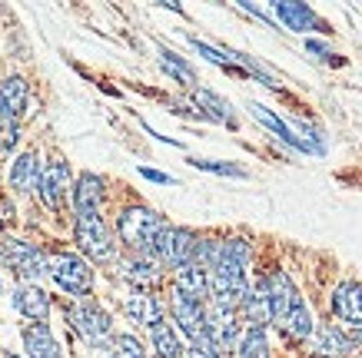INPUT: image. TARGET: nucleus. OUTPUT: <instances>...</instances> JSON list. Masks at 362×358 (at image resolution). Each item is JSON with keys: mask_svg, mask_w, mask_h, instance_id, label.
Wrapping results in <instances>:
<instances>
[{"mask_svg": "<svg viewBox=\"0 0 362 358\" xmlns=\"http://www.w3.org/2000/svg\"><path fill=\"white\" fill-rule=\"evenodd\" d=\"M23 107H27V83L21 76H7L0 83V123L13 126L17 117L23 113Z\"/></svg>", "mask_w": 362, "mask_h": 358, "instance_id": "obj_14", "label": "nucleus"}, {"mask_svg": "<svg viewBox=\"0 0 362 358\" xmlns=\"http://www.w3.org/2000/svg\"><path fill=\"white\" fill-rule=\"evenodd\" d=\"M4 358H21V355H4Z\"/></svg>", "mask_w": 362, "mask_h": 358, "instance_id": "obj_36", "label": "nucleus"}, {"mask_svg": "<svg viewBox=\"0 0 362 358\" xmlns=\"http://www.w3.org/2000/svg\"><path fill=\"white\" fill-rule=\"evenodd\" d=\"M66 318H70L74 332H77L83 342H90V345H100L103 338L110 335V315L103 312L97 302H77V305H70Z\"/></svg>", "mask_w": 362, "mask_h": 358, "instance_id": "obj_5", "label": "nucleus"}, {"mask_svg": "<svg viewBox=\"0 0 362 358\" xmlns=\"http://www.w3.org/2000/svg\"><path fill=\"white\" fill-rule=\"evenodd\" d=\"M37 189H40V199H44L47 209H60L66 199V189H70V166L54 160L47 169H40Z\"/></svg>", "mask_w": 362, "mask_h": 358, "instance_id": "obj_9", "label": "nucleus"}, {"mask_svg": "<svg viewBox=\"0 0 362 358\" xmlns=\"http://www.w3.org/2000/svg\"><path fill=\"white\" fill-rule=\"evenodd\" d=\"M110 358H146V348L140 345V338L117 335L110 342Z\"/></svg>", "mask_w": 362, "mask_h": 358, "instance_id": "obj_29", "label": "nucleus"}, {"mask_svg": "<svg viewBox=\"0 0 362 358\" xmlns=\"http://www.w3.org/2000/svg\"><path fill=\"white\" fill-rule=\"evenodd\" d=\"M236 335H240V326H236V312H223V309H206V326H203V342L209 352H230L236 348Z\"/></svg>", "mask_w": 362, "mask_h": 358, "instance_id": "obj_7", "label": "nucleus"}, {"mask_svg": "<svg viewBox=\"0 0 362 358\" xmlns=\"http://www.w3.org/2000/svg\"><path fill=\"white\" fill-rule=\"evenodd\" d=\"M150 335H153V348H156V355L160 358H183V345H180L173 326L156 322V326L150 328Z\"/></svg>", "mask_w": 362, "mask_h": 358, "instance_id": "obj_25", "label": "nucleus"}, {"mask_svg": "<svg viewBox=\"0 0 362 358\" xmlns=\"http://www.w3.org/2000/svg\"><path fill=\"white\" fill-rule=\"evenodd\" d=\"M166 222L156 216L153 209L146 206H130L123 209L120 219H117V229H120V239L123 246H130L136 256H146V252H153V242L160 236V229Z\"/></svg>", "mask_w": 362, "mask_h": 358, "instance_id": "obj_1", "label": "nucleus"}, {"mask_svg": "<svg viewBox=\"0 0 362 358\" xmlns=\"http://www.w3.org/2000/svg\"><path fill=\"white\" fill-rule=\"evenodd\" d=\"M349 342H352V348H356V345L362 348V322H359V326H352V332H349Z\"/></svg>", "mask_w": 362, "mask_h": 358, "instance_id": "obj_35", "label": "nucleus"}, {"mask_svg": "<svg viewBox=\"0 0 362 358\" xmlns=\"http://www.w3.org/2000/svg\"><path fill=\"white\" fill-rule=\"evenodd\" d=\"M189 163L197 166V169H206V173H220V176H236V179H243V169L233 163H216V160H189Z\"/></svg>", "mask_w": 362, "mask_h": 358, "instance_id": "obj_30", "label": "nucleus"}, {"mask_svg": "<svg viewBox=\"0 0 362 358\" xmlns=\"http://www.w3.org/2000/svg\"><path fill=\"white\" fill-rule=\"evenodd\" d=\"M40 183V163H37V153H23L17 156L11 166V186L17 193H30L33 186Z\"/></svg>", "mask_w": 362, "mask_h": 358, "instance_id": "obj_19", "label": "nucleus"}, {"mask_svg": "<svg viewBox=\"0 0 362 358\" xmlns=\"http://www.w3.org/2000/svg\"><path fill=\"white\" fill-rule=\"evenodd\" d=\"M74 206H77V216H100V206H103V179L100 176H80L74 186Z\"/></svg>", "mask_w": 362, "mask_h": 358, "instance_id": "obj_13", "label": "nucleus"}, {"mask_svg": "<svg viewBox=\"0 0 362 358\" xmlns=\"http://www.w3.org/2000/svg\"><path fill=\"white\" fill-rule=\"evenodd\" d=\"M197 242H199V239L193 236L189 229H183V226H163V229H160V236H156L153 252H150V256H153L160 265H173V269H180V265L193 262Z\"/></svg>", "mask_w": 362, "mask_h": 358, "instance_id": "obj_2", "label": "nucleus"}, {"mask_svg": "<svg viewBox=\"0 0 362 358\" xmlns=\"http://www.w3.org/2000/svg\"><path fill=\"white\" fill-rule=\"evenodd\" d=\"M189 358H220V355H216V352H209L206 345H193L189 348Z\"/></svg>", "mask_w": 362, "mask_h": 358, "instance_id": "obj_33", "label": "nucleus"}, {"mask_svg": "<svg viewBox=\"0 0 362 358\" xmlns=\"http://www.w3.org/2000/svg\"><path fill=\"white\" fill-rule=\"evenodd\" d=\"M316 358H319V355H316Z\"/></svg>", "mask_w": 362, "mask_h": 358, "instance_id": "obj_37", "label": "nucleus"}, {"mask_svg": "<svg viewBox=\"0 0 362 358\" xmlns=\"http://www.w3.org/2000/svg\"><path fill=\"white\" fill-rule=\"evenodd\" d=\"M197 103L199 107H206V113L213 119H223V123H233V109L230 103L223 97H216V93H209V90H197Z\"/></svg>", "mask_w": 362, "mask_h": 358, "instance_id": "obj_28", "label": "nucleus"}, {"mask_svg": "<svg viewBox=\"0 0 362 358\" xmlns=\"http://www.w3.org/2000/svg\"><path fill=\"white\" fill-rule=\"evenodd\" d=\"M123 312H127V318L130 322H136V326H150L153 328L156 322H163V305L156 302L153 295L146 292H136L127 299V305H123Z\"/></svg>", "mask_w": 362, "mask_h": 358, "instance_id": "obj_16", "label": "nucleus"}, {"mask_svg": "<svg viewBox=\"0 0 362 358\" xmlns=\"http://www.w3.org/2000/svg\"><path fill=\"white\" fill-rule=\"evenodd\" d=\"M273 13L279 20L289 27V30H309V27H316V13L309 11L306 4H293V0H279L273 4Z\"/></svg>", "mask_w": 362, "mask_h": 358, "instance_id": "obj_22", "label": "nucleus"}, {"mask_svg": "<svg viewBox=\"0 0 362 358\" xmlns=\"http://www.w3.org/2000/svg\"><path fill=\"white\" fill-rule=\"evenodd\" d=\"M316 352H319V358H342V355H349L352 352V342L342 328L322 326L319 328V335H316Z\"/></svg>", "mask_w": 362, "mask_h": 358, "instance_id": "obj_21", "label": "nucleus"}, {"mask_svg": "<svg viewBox=\"0 0 362 358\" xmlns=\"http://www.w3.org/2000/svg\"><path fill=\"white\" fill-rule=\"evenodd\" d=\"M332 315L349 322V326H359L362 322V282H342L336 292H332Z\"/></svg>", "mask_w": 362, "mask_h": 358, "instance_id": "obj_12", "label": "nucleus"}, {"mask_svg": "<svg viewBox=\"0 0 362 358\" xmlns=\"http://www.w3.org/2000/svg\"><path fill=\"white\" fill-rule=\"evenodd\" d=\"M77 246L93 262H110L113 252H117V246H113L110 232H107L100 216H77Z\"/></svg>", "mask_w": 362, "mask_h": 358, "instance_id": "obj_6", "label": "nucleus"}, {"mask_svg": "<svg viewBox=\"0 0 362 358\" xmlns=\"http://www.w3.org/2000/svg\"><path fill=\"white\" fill-rule=\"evenodd\" d=\"M0 256H4V262L21 275L23 282H37V279H44L47 269H50V262H47L44 252L37 249V246H30V242H21V239H4Z\"/></svg>", "mask_w": 362, "mask_h": 358, "instance_id": "obj_3", "label": "nucleus"}, {"mask_svg": "<svg viewBox=\"0 0 362 358\" xmlns=\"http://www.w3.org/2000/svg\"><path fill=\"white\" fill-rule=\"evenodd\" d=\"M160 64H163L166 73H173L180 83H187V87H193V83H197V73H193V66L183 64V60H180L173 50H160Z\"/></svg>", "mask_w": 362, "mask_h": 358, "instance_id": "obj_27", "label": "nucleus"}, {"mask_svg": "<svg viewBox=\"0 0 362 358\" xmlns=\"http://www.w3.org/2000/svg\"><path fill=\"white\" fill-rule=\"evenodd\" d=\"M123 275L136 285H150L160 279V262L146 252V256H133L130 262H123Z\"/></svg>", "mask_w": 362, "mask_h": 358, "instance_id": "obj_23", "label": "nucleus"}, {"mask_svg": "<svg viewBox=\"0 0 362 358\" xmlns=\"http://www.w3.org/2000/svg\"><path fill=\"white\" fill-rule=\"evenodd\" d=\"M140 176H146L150 183H173V176L160 173V169H146V166H143V169H140Z\"/></svg>", "mask_w": 362, "mask_h": 358, "instance_id": "obj_32", "label": "nucleus"}, {"mask_svg": "<svg viewBox=\"0 0 362 358\" xmlns=\"http://www.w3.org/2000/svg\"><path fill=\"white\" fill-rule=\"evenodd\" d=\"M269 342H266V328H250L246 335L240 338V358H266V352H269Z\"/></svg>", "mask_w": 362, "mask_h": 358, "instance_id": "obj_26", "label": "nucleus"}, {"mask_svg": "<svg viewBox=\"0 0 362 358\" xmlns=\"http://www.w3.org/2000/svg\"><path fill=\"white\" fill-rule=\"evenodd\" d=\"M266 299H269V315H273V322H283L286 312H289L303 295H299V289L293 285V279H289L286 272H273V275L266 279Z\"/></svg>", "mask_w": 362, "mask_h": 358, "instance_id": "obj_10", "label": "nucleus"}, {"mask_svg": "<svg viewBox=\"0 0 362 358\" xmlns=\"http://www.w3.org/2000/svg\"><path fill=\"white\" fill-rule=\"evenodd\" d=\"M170 305H173V318H176V326L183 328V335H189L193 345H199L203 342V326H206V305L183 292H176V289H173V302Z\"/></svg>", "mask_w": 362, "mask_h": 358, "instance_id": "obj_8", "label": "nucleus"}, {"mask_svg": "<svg viewBox=\"0 0 362 358\" xmlns=\"http://www.w3.org/2000/svg\"><path fill=\"white\" fill-rule=\"evenodd\" d=\"M279 326H283L293 338H309V335H313V312H309L306 299H299V302L286 312V318L279 322Z\"/></svg>", "mask_w": 362, "mask_h": 358, "instance_id": "obj_24", "label": "nucleus"}, {"mask_svg": "<svg viewBox=\"0 0 362 358\" xmlns=\"http://www.w3.org/2000/svg\"><path fill=\"white\" fill-rule=\"evenodd\" d=\"M252 117L259 119V123H263L266 130H273L276 136H279V140L286 143V146H293V150H299V153H309V150H316V146H309L306 140H299L296 133L289 130V126H286L283 119L276 117L273 109H266V107H259V103H252Z\"/></svg>", "mask_w": 362, "mask_h": 358, "instance_id": "obj_18", "label": "nucleus"}, {"mask_svg": "<svg viewBox=\"0 0 362 358\" xmlns=\"http://www.w3.org/2000/svg\"><path fill=\"white\" fill-rule=\"evenodd\" d=\"M13 309L21 315H27V318H33V322H44L47 312H50V295L40 285L21 282L13 289Z\"/></svg>", "mask_w": 362, "mask_h": 358, "instance_id": "obj_11", "label": "nucleus"}, {"mask_svg": "<svg viewBox=\"0 0 362 358\" xmlns=\"http://www.w3.org/2000/svg\"><path fill=\"white\" fill-rule=\"evenodd\" d=\"M176 292H183V295H189V299L203 302L209 295V272L199 269L197 262L180 265V269H176Z\"/></svg>", "mask_w": 362, "mask_h": 358, "instance_id": "obj_15", "label": "nucleus"}, {"mask_svg": "<svg viewBox=\"0 0 362 358\" xmlns=\"http://www.w3.org/2000/svg\"><path fill=\"white\" fill-rule=\"evenodd\" d=\"M306 50H313V54H319V56H329V47L319 44V40H306Z\"/></svg>", "mask_w": 362, "mask_h": 358, "instance_id": "obj_34", "label": "nucleus"}, {"mask_svg": "<svg viewBox=\"0 0 362 358\" xmlns=\"http://www.w3.org/2000/svg\"><path fill=\"white\" fill-rule=\"evenodd\" d=\"M193 47H197V50H199L203 56H206V60H213V64H220V66H230V60H233V56L220 54V50H213L209 44H199V40H193Z\"/></svg>", "mask_w": 362, "mask_h": 358, "instance_id": "obj_31", "label": "nucleus"}, {"mask_svg": "<svg viewBox=\"0 0 362 358\" xmlns=\"http://www.w3.org/2000/svg\"><path fill=\"white\" fill-rule=\"evenodd\" d=\"M23 345H27V355L30 358H60L54 332L44 322H33V326L23 328Z\"/></svg>", "mask_w": 362, "mask_h": 358, "instance_id": "obj_17", "label": "nucleus"}, {"mask_svg": "<svg viewBox=\"0 0 362 358\" xmlns=\"http://www.w3.org/2000/svg\"><path fill=\"white\" fill-rule=\"evenodd\" d=\"M47 272H50L54 282L70 295H90V289H93V269H90L80 256L64 252V256H57V259L50 262V269Z\"/></svg>", "mask_w": 362, "mask_h": 358, "instance_id": "obj_4", "label": "nucleus"}, {"mask_svg": "<svg viewBox=\"0 0 362 358\" xmlns=\"http://www.w3.org/2000/svg\"><path fill=\"white\" fill-rule=\"evenodd\" d=\"M240 309H243V315H246V322H250L252 328H263L266 322H273V315H269V299H266V282H259L256 289H250Z\"/></svg>", "mask_w": 362, "mask_h": 358, "instance_id": "obj_20", "label": "nucleus"}]
</instances>
